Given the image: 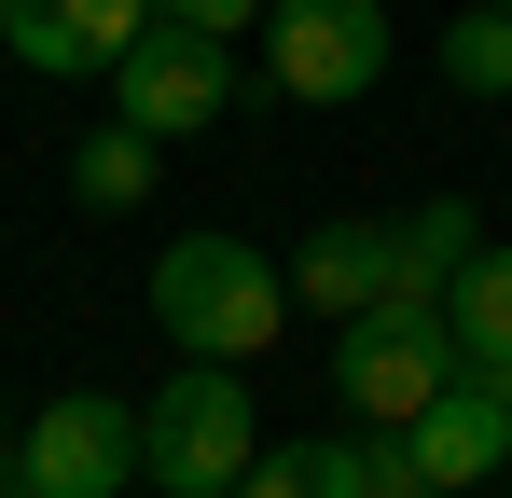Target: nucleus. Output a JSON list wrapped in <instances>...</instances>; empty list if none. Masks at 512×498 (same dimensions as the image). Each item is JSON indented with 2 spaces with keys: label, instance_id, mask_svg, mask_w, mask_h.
<instances>
[{
  "label": "nucleus",
  "instance_id": "1",
  "mask_svg": "<svg viewBox=\"0 0 512 498\" xmlns=\"http://www.w3.org/2000/svg\"><path fill=\"white\" fill-rule=\"evenodd\" d=\"M153 319H167L194 360H263V346H277V319H291V277H277L250 236L194 222V236L153 249Z\"/></svg>",
  "mask_w": 512,
  "mask_h": 498
},
{
  "label": "nucleus",
  "instance_id": "2",
  "mask_svg": "<svg viewBox=\"0 0 512 498\" xmlns=\"http://www.w3.org/2000/svg\"><path fill=\"white\" fill-rule=\"evenodd\" d=\"M263 457V415L236 388V360H180L167 388L139 402V471L153 498H236V471Z\"/></svg>",
  "mask_w": 512,
  "mask_h": 498
},
{
  "label": "nucleus",
  "instance_id": "3",
  "mask_svg": "<svg viewBox=\"0 0 512 498\" xmlns=\"http://www.w3.org/2000/svg\"><path fill=\"white\" fill-rule=\"evenodd\" d=\"M457 374H471V360H457V319H443V305H374V319L333 332V402L360 415V429H416Z\"/></svg>",
  "mask_w": 512,
  "mask_h": 498
},
{
  "label": "nucleus",
  "instance_id": "4",
  "mask_svg": "<svg viewBox=\"0 0 512 498\" xmlns=\"http://www.w3.org/2000/svg\"><path fill=\"white\" fill-rule=\"evenodd\" d=\"M263 83L305 97V111H346L388 83V0H277L263 14Z\"/></svg>",
  "mask_w": 512,
  "mask_h": 498
},
{
  "label": "nucleus",
  "instance_id": "5",
  "mask_svg": "<svg viewBox=\"0 0 512 498\" xmlns=\"http://www.w3.org/2000/svg\"><path fill=\"white\" fill-rule=\"evenodd\" d=\"M125 485H139V402L70 388L14 429V498H125Z\"/></svg>",
  "mask_w": 512,
  "mask_h": 498
},
{
  "label": "nucleus",
  "instance_id": "6",
  "mask_svg": "<svg viewBox=\"0 0 512 498\" xmlns=\"http://www.w3.org/2000/svg\"><path fill=\"white\" fill-rule=\"evenodd\" d=\"M222 97H236V42H208V28H139L125 42V70H111V111L139 125V139H194V125H222Z\"/></svg>",
  "mask_w": 512,
  "mask_h": 498
},
{
  "label": "nucleus",
  "instance_id": "7",
  "mask_svg": "<svg viewBox=\"0 0 512 498\" xmlns=\"http://www.w3.org/2000/svg\"><path fill=\"white\" fill-rule=\"evenodd\" d=\"M153 28V0H0V42L14 70L42 83H84V70H125V42Z\"/></svg>",
  "mask_w": 512,
  "mask_h": 498
},
{
  "label": "nucleus",
  "instance_id": "8",
  "mask_svg": "<svg viewBox=\"0 0 512 498\" xmlns=\"http://www.w3.org/2000/svg\"><path fill=\"white\" fill-rule=\"evenodd\" d=\"M499 457H512V374H457V388L402 429V471H416V485H443V498L485 485Z\"/></svg>",
  "mask_w": 512,
  "mask_h": 498
},
{
  "label": "nucleus",
  "instance_id": "9",
  "mask_svg": "<svg viewBox=\"0 0 512 498\" xmlns=\"http://www.w3.org/2000/svg\"><path fill=\"white\" fill-rule=\"evenodd\" d=\"M291 305H319V319H374L388 305V222H319V236L291 249Z\"/></svg>",
  "mask_w": 512,
  "mask_h": 498
},
{
  "label": "nucleus",
  "instance_id": "10",
  "mask_svg": "<svg viewBox=\"0 0 512 498\" xmlns=\"http://www.w3.org/2000/svg\"><path fill=\"white\" fill-rule=\"evenodd\" d=\"M471 249H485V208H471V194H429V208H402V222H388V305H443Z\"/></svg>",
  "mask_w": 512,
  "mask_h": 498
},
{
  "label": "nucleus",
  "instance_id": "11",
  "mask_svg": "<svg viewBox=\"0 0 512 498\" xmlns=\"http://www.w3.org/2000/svg\"><path fill=\"white\" fill-rule=\"evenodd\" d=\"M443 319H457V360H471V374H512V249H471V263H457Z\"/></svg>",
  "mask_w": 512,
  "mask_h": 498
},
{
  "label": "nucleus",
  "instance_id": "12",
  "mask_svg": "<svg viewBox=\"0 0 512 498\" xmlns=\"http://www.w3.org/2000/svg\"><path fill=\"white\" fill-rule=\"evenodd\" d=\"M153 153H167V139H139V125L111 111L84 153H70V194H84V208H153Z\"/></svg>",
  "mask_w": 512,
  "mask_h": 498
},
{
  "label": "nucleus",
  "instance_id": "13",
  "mask_svg": "<svg viewBox=\"0 0 512 498\" xmlns=\"http://www.w3.org/2000/svg\"><path fill=\"white\" fill-rule=\"evenodd\" d=\"M443 83H457V97H512V14L499 0H471V14L443 28Z\"/></svg>",
  "mask_w": 512,
  "mask_h": 498
},
{
  "label": "nucleus",
  "instance_id": "14",
  "mask_svg": "<svg viewBox=\"0 0 512 498\" xmlns=\"http://www.w3.org/2000/svg\"><path fill=\"white\" fill-rule=\"evenodd\" d=\"M305 485L319 498H402L416 471H402V443H305Z\"/></svg>",
  "mask_w": 512,
  "mask_h": 498
},
{
  "label": "nucleus",
  "instance_id": "15",
  "mask_svg": "<svg viewBox=\"0 0 512 498\" xmlns=\"http://www.w3.org/2000/svg\"><path fill=\"white\" fill-rule=\"evenodd\" d=\"M236 498H319V485H305V443H263L250 471H236Z\"/></svg>",
  "mask_w": 512,
  "mask_h": 498
},
{
  "label": "nucleus",
  "instance_id": "16",
  "mask_svg": "<svg viewBox=\"0 0 512 498\" xmlns=\"http://www.w3.org/2000/svg\"><path fill=\"white\" fill-rule=\"evenodd\" d=\"M153 14H167V28H208V42H236L263 0H153Z\"/></svg>",
  "mask_w": 512,
  "mask_h": 498
},
{
  "label": "nucleus",
  "instance_id": "17",
  "mask_svg": "<svg viewBox=\"0 0 512 498\" xmlns=\"http://www.w3.org/2000/svg\"><path fill=\"white\" fill-rule=\"evenodd\" d=\"M0 471H14V429H0Z\"/></svg>",
  "mask_w": 512,
  "mask_h": 498
},
{
  "label": "nucleus",
  "instance_id": "18",
  "mask_svg": "<svg viewBox=\"0 0 512 498\" xmlns=\"http://www.w3.org/2000/svg\"><path fill=\"white\" fill-rule=\"evenodd\" d=\"M402 498H443V485H402Z\"/></svg>",
  "mask_w": 512,
  "mask_h": 498
},
{
  "label": "nucleus",
  "instance_id": "19",
  "mask_svg": "<svg viewBox=\"0 0 512 498\" xmlns=\"http://www.w3.org/2000/svg\"><path fill=\"white\" fill-rule=\"evenodd\" d=\"M499 14H512V0H499Z\"/></svg>",
  "mask_w": 512,
  "mask_h": 498
}]
</instances>
